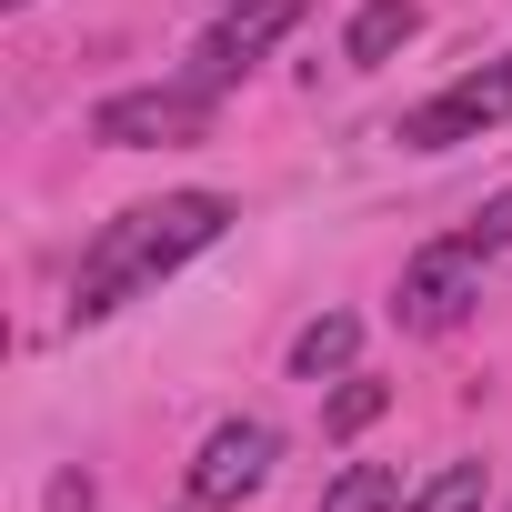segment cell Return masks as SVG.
<instances>
[{"mask_svg": "<svg viewBox=\"0 0 512 512\" xmlns=\"http://www.w3.org/2000/svg\"><path fill=\"white\" fill-rule=\"evenodd\" d=\"M221 231H231V201L221 191H161V201H131L121 221H101V241L81 251V272H71V332L111 322L141 292H161L191 251H211Z\"/></svg>", "mask_w": 512, "mask_h": 512, "instance_id": "1", "label": "cell"}, {"mask_svg": "<svg viewBox=\"0 0 512 512\" xmlns=\"http://www.w3.org/2000/svg\"><path fill=\"white\" fill-rule=\"evenodd\" d=\"M211 101L221 91H201V81H141L91 111V141L101 151H181V141H211Z\"/></svg>", "mask_w": 512, "mask_h": 512, "instance_id": "2", "label": "cell"}, {"mask_svg": "<svg viewBox=\"0 0 512 512\" xmlns=\"http://www.w3.org/2000/svg\"><path fill=\"white\" fill-rule=\"evenodd\" d=\"M482 262H492V251H482L472 231H442V241H422L412 262H402L392 322H402V332H452V322L482 302Z\"/></svg>", "mask_w": 512, "mask_h": 512, "instance_id": "3", "label": "cell"}, {"mask_svg": "<svg viewBox=\"0 0 512 512\" xmlns=\"http://www.w3.org/2000/svg\"><path fill=\"white\" fill-rule=\"evenodd\" d=\"M512 121V51L502 61H472L462 81H442L422 111H402V151H462V141H482V131H502Z\"/></svg>", "mask_w": 512, "mask_h": 512, "instance_id": "4", "label": "cell"}, {"mask_svg": "<svg viewBox=\"0 0 512 512\" xmlns=\"http://www.w3.org/2000/svg\"><path fill=\"white\" fill-rule=\"evenodd\" d=\"M272 462H282V432H272L262 412H231V422H211L201 452H191V502H201V512H231V502H251V492L272 482Z\"/></svg>", "mask_w": 512, "mask_h": 512, "instance_id": "5", "label": "cell"}, {"mask_svg": "<svg viewBox=\"0 0 512 512\" xmlns=\"http://www.w3.org/2000/svg\"><path fill=\"white\" fill-rule=\"evenodd\" d=\"M302 11H312V0H221L211 41L191 51V81H201V91H231L251 61L272 51V41H292V31H302Z\"/></svg>", "mask_w": 512, "mask_h": 512, "instance_id": "6", "label": "cell"}, {"mask_svg": "<svg viewBox=\"0 0 512 512\" xmlns=\"http://www.w3.org/2000/svg\"><path fill=\"white\" fill-rule=\"evenodd\" d=\"M412 41H422V0H362L352 31H342V61H352V71H382V61L412 51Z\"/></svg>", "mask_w": 512, "mask_h": 512, "instance_id": "7", "label": "cell"}, {"mask_svg": "<svg viewBox=\"0 0 512 512\" xmlns=\"http://www.w3.org/2000/svg\"><path fill=\"white\" fill-rule=\"evenodd\" d=\"M352 352H362V322L352 312H322V322L292 332V382H332V372H352Z\"/></svg>", "mask_w": 512, "mask_h": 512, "instance_id": "8", "label": "cell"}, {"mask_svg": "<svg viewBox=\"0 0 512 512\" xmlns=\"http://www.w3.org/2000/svg\"><path fill=\"white\" fill-rule=\"evenodd\" d=\"M322 512H402V472L392 462H342L332 492H322Z\"/></svg>", "mask_w": 512, "mask_h": 512, "instance_id": "9", "label": "cell"}, {"mask_svg": "<svg viewBox=\"0 0 512 512\" xmlns=\"http://www.w3.org/2000/svg\"><path fill=\"white\" fill-rule=\"evenodd\" d=\"M482 502H492V472H482V462H442L402 512H482Z\"/></svg>", "mask_w": 512, "mask_h": 512, "instance_id": "10", "label": "cell"}, {"mask_svg": "<svg viewBox=\"0 0 512 512\" xmlns=\"http://www.w3.org/2000/svg\"><path fill=\"white\" fill-rule=\"evenodd\" d=\"M382 412H392V382H352V372H342V392L322 402V432H332V442H352V432H372Z\"/></svg>", "mask_w": 512, "mask_h": 512, "instance_id": "11", "label": "cell"}, {"mask_svg": "<svg viewBox=\"0 0 512 512\" xmlns=\"http://www.w3.org/2000/svg\"><path fill=\"white\" fill-rule=\"evenodd\" d=\"M462 231H472L482 251H512V191H492V201H482V211H472Z\"/></svg>", "mask_w": 512, "mask_h": 512, "instance_id": "12", "label": "cell"}, {"mask_svg": "<svg viewBox=\"0 0 512 512\" xmlns=\"http://www.w3.org/2000/svg\"><path fill=\"white\" fill-rule=\"evenodd\" d=\"M0 11H31V0H0Z\"/></svg>", "mask_w": 512, "mask_h": 512, "instance_id": "13", "label": "cell"}]
</instances>
